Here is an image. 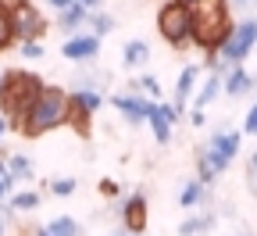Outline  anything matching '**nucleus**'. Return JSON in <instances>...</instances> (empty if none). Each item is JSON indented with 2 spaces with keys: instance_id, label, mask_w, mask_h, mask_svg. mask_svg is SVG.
<instances>
[{
  "instance_id": "f257e3e1",
  "label": "nucleus",
  "mask_w": 257,
  "mask_h": 236,
  "mask_svg": "<svg viewBox=\"0 0 257 236\" xmlns=\"http://www.w3.org/2000/svg\"><path fill=\"white\" fill-rule=\"evenodd\" d=\"M189 18H193V47H200L204 54L218 50L225 36L232 32L229 0H193Z\"/></svg>"
},
{
  "instance_id": "f03ea898",
  "label": "nucleus",
  "mask_w": 257,
  "mask_h": 236,
  "mask_svg": "<svg viewBox=\"0 0 257 236\" xmlns=\"http://www.w3.org/2000/svg\"><path fill=\"white\" fill-rule=\"evenodd\" d=\"M61 125H68V90L43 86L40 97H36V104H32L29 115L22 118L18 132L29 136V140H36V136H47V132H54Z\"/></svg>"
},
{
  "instance_id": "7ed1b4c3",
  "label": "nucleus",
  "mask_w": 257,
  "mask_h": 236,
  "mask_svg": "<svg viewBox=\"0 0 257 236\" xmlns=\"http://www.w3.org/2000/svg\"><path fill=\"white\" fill-rule=\"evenodd\" d=\"M40 90H43V79L36 72H22V68L4 72V83H0V115L8 118L11 129L22 125V118L29 115V108L36 104Z\"/></svg>"
},
{
  "instance_id": "20e7f679",
  "label": "nucleus",
  "mask_w": 257,
  "mask_h": 236,
  "mask_svg": "<svg viewBox=\"0 0 257 236\" xmlns=\"http://www.w3.org/2000/svg\"><path fill=\"white\" fill-rule=\"evenodd\" d=\"M157 32L168 47L182 50L193 43V18H189V4H179V0H168L157 11Z\"/></svg>"
},
{
  "instance_id": "39448f33",
  "label": "nucleus",
  "mask_w": 257,
  "mask_h": 236,
  "mask_svg": "<svg viewBox=\"0 0 257 236\" xmlns=\"http://www.w3.org/2000/svg\"><path fill=\"white\" fill-rule=\"evenodd\" d=\"M8 15H11V29H15V40L25 43V40H43L47 36V15L32 4V0H11L8 4Z\"/></svg>"
},
{
  "instance_id": "423d86ee",
  "label": "nucleus",
  "mask_w": 257,
  "mask_h": 236,
  "mask_svg": "<svg viewBox=\"0 0 257 236\" xmlns=\"http://www.w3.org/2000/svg\"><path fill=\"white\" fill-rule=\"evenodd\" d=\"M253 43H257V22H253V18H243L239 25H232V32H229L225 43L218 47L221 64H243V61L250 57Z\"/></svg>"
},
{
  "instance_id": "0eeeda50",
  "label": "nucleus",
  "mask_w": 257,
  "mask_h": 236,
  "mask_svg": "<svg viewBox=\"0 0 257 236\" xmlns=\"http://www.w3.org/2000/svg\"><path fill=\"white\" fill-rule=\"evenodd\" d=\"M100 104H104L100 90H93V86L79 83V86L68 93V125H75L82 136H86V132H89V118L100 111Z\"/></svg>"
},
{
  "instance_id": "6e6552de",
  "label": "nucleus",
  "mask_w": 257,
  "mask_h": 236,
  "mask_svg": "<svg viewBox=\"0 0 257 236\" xmlns=\"http://www.w3.org/2000/svg\"><path fill=\"white\" fill-rule=\"evenodd\" d=\"M111 104H114V111H118L125 122L140 125V122H147V111L154 108V100L143 97V93H114V97H111Z\"/></svg>"
},
{
  "instance_id": "1a4fd4ad",
  "label": "nucleus",
  "mask_w": 257,
  "mask_h": 236,
  "mask_svg": "<svg viewBox=\"0 0 257 236\" xmlns=\"http://www.w3.org/2000/svg\"><path fill=\"white\" fill-rule=\"evenodd\" d=\"M61 54L68 61H93L100 54V36H93V32H79V36H68L61 43Z\"/></svg>"
},
{
  "instance_id": "9d476101",
  "label": "nucleus",
  "mask_w": 257,
  "mask_h": 236,
  "mask_svg": "<svg viewBox=\"0 0 257 236\" xmlns=\"http://www.w3.org/2000/svg\"><path fill=\"white\" fill-rule=\"evenodd\" d=\"M229 165H232L229 158H221L218 150H211V147L204 143V147L197 150V179H200L204 186H211V183L225 172V168H229Z\"/></svg>"
},
{
  "instance_id": "9b49d317",
  "label": "nucleus",
  "mask_w": 257,
  "mask_h": 236,
  "mask_svg": "<svg viewBox=\"0 0 257 236\" xmlns=\"http://www.w3.org/2000/svg\"><path fill=\"white\" fill-rule=\"evenodd\" d=\"M121 225H125V232H143L147 229V197L143 193L125 197V204H121Z\"/></svg>"
},
{
  "instance_id": "f8f14e48",
  "label": "nucleus",
  "mask_w": 257,
  "mask_h": 236,
  "mask_svg": "<svg viewBox=\"0 0 257 236\" xmlns=\"http://www.w3.org/2000/svg\"><path fill=\"white\" fill-rule=\"evenodd\" d=\"M250 90H253V75L243 68V64H225V72H221V93L246 97Z\"/></svg>"
},
{
  "instance_id": "ddd939ff",
  "label": "nucleus",
  "mask_w": 257,
  "mask_h": 236,
  "mask_svg": "<svg viewBox=\"0 0 257 236\" xmlns=\"http://www.w3.org/2000/svg\"><path fill=\"white\" fill-rule=\"evenodd\" d=\"M207 147L218 150L221 158H229V161H232V158L239 154V147H243V129H218L214 136L207 140Z\"/></svg>"
},
{
  "instance_id": "4468645a",
  "label": "nucleus",
  "mask_w": 257,
  "mask_h": 236,
  "mask_svg": "<svg viewBox=\"0 0 257 236\" xmlns=\"http://www.w3.org/2000/svg\"><path fill=\"white\" fill-rule=\"evenodd\" d=\"M197 86H200V68H197V64H186V68L179 72V83H175V108H179V111L193 100Z\"/></svg>"
},
{
  "instance_id": "2eb2a0df",
  "label": "nucleus",
  "mask_w": 257,
  "mask_h": 236,
  "mask_svg": "<svg viewBox=\"0 0 257 236\" xmlns=\"http://www.w3.org/2000/svg\"><path fill=\"white\" fill-rule=\"evenodd\" d=\"M147 125H150L154 140H157L161 147H168V143H172V129H175V125H172V122L165 118V108H161L157 100H154V108L147 111Z\"/></svg>"
},
{
  "instance_id": "dca6fc26",
  "label": "nucleus",
  "mask_w": 257,
  "mask_h": 236,
  "mask_svg": "<svg viewBox=\"0 0 257 236\" xmlns=\"http://www.w3.org/2000/svg\"><path fill=\"white\" fill-rule=\"evenodd\" d=\"M147 61H150V43L147 40H128L125 50H121V64L125 68H147Z\"/></svg>"
},
{
  "instance_id": "f3484780",
  "label": "nucleus",
  "mask_w": 257,
  "mask_h": 236,
  "mask_svg": "<svg viewBox=\"0 0 257 236\" xmlns=\"http://www.w3.org/2000/svg\"><path fill=\"white\" fill-rule=\"evenodd\" d=\"M200 204H207V186H204L200 179H189V183L179 190V208H186V211H197Z\"/></svg>"
},
{
  "instance_id": "a211bd4d",
  "label": "nucleus",
  "mask_w": 257,
  "mask_h": 236,
  "mask_svg": "<svg viewBox=\"0 0 257 236\" xmlns=\"http://www.w3.org/2000/svg\"><path fill=\"white\" fill-rule=\"evenodd\" d=\"M86 18H89V8H86V4H79V0H75V4H68L64 11H57V25H61L64 32L82 29V25H86Z\"/></svg>"
},
{
  "instance_id": "6ab92c4d",
  "label": "nucleus",
  "mask_w": 257,
  "mask_h": 236,
  "mask_svg": "<svg viewBox=\"0 0 257 236\" xmlns=\"http://www.w3.org/2000/svg\"><path fill=\"white\" fill-rule=\"evenodd\" d=\"M218 93H221V72H211L204 79V86H197V93H193V108H204L207 111V104L218 100Z\"/></svg>"
},
{
  "instance_id": "aec40b11",
  "label": "nucleus",
  "mask_w": 257,
  "mask_h": 236,
  "mask_svg": "<svg viewBox=\"0 0 257 236\" xmlns=\"http://www.w3.org/2000/svg\"><path fill=\"white\" fill-rule=\"evenodd\" d=\"M211 225H214V215H211V211L189 215V218L179 225V236H204V232H211Z\"/></svg>"
},
{
  "instance_id": "412c9836",
  "label": "nucleus",
  "mask_w": 257,
  "mask_h": 236,
  "mask_svg": "<svg viewBox=\"0 0 257 236\" xmlns=\"http://www.w3.org/2000/svg\"><path fill=\"white\" fill-rule=\"evenodd\" d=\"M8 172H11L15 179L29 183L32 176H36V165H32V158H29V154H11V158H8Z\"/></svg>"
},
{
  "instance_id": "4be33fe9",
  "label": "nucleus",
  "mask_w": 257,
  "mask_h": 236,
  "mask_svg": "<svg viewBox=\"0 0 257 236\" xmlns=\"http://www.w3.org/2000/svg\"><path fill=\"white\" fill-rule=\"evenodd\" d=\"M11 211H36L40 208V193L36 190H18V193H11V204H8Z\"/></svg>"
},
{
  "instance_id": "5701e85b",
  "label": "nucleus",
  "mask_w": 257,
  "mask_h": 236,
  "mask_svg": "<svg viewBox=\"0 0 257 236\" xmlns=\"http://www.w3.org/2000/svg\"><path fill=\"white\" fill-rule=\"evenodd\" d=\"M86 25H89L93 36H107V32L114 29V18H111V15H104V11H89Z\"/></svg>"
},
{
  "instance_id": "b1692460",
  "label": "nucleus",
  "mask_w": 257,
  "mask_h": 236,
  "mask_svg": "<svg viewBox=\"0 0 257 236\" xmlns=\"http://www.w3.org/2000/svg\"><path fill=\"white\" fill-rule=\"evenodd\" d=\"M47 229H50L54 236H79V232H82V229H79V222H75V218H68V215L50 218V222H47Z\"/></svg>"
},
{
  "instance_id": "393cba45",
  "label": "nucleus",
  "mask_w": 257,
  "mask_h": 236,
  "mask_svg": "<svg viewBox=\"0 0 257 236\" xmlns=\"http://www.w3.org/2000/svg\"><path fill=\"white\" fill-rule=\"evenodd\" d=\"M15 43V29H11V15H8V4H0V50H8Z\"/></svg>"
},
{
  "instance_id": "a878e982",
  "label": "nucleus",
  "mask_w": 257,
  "mask_h": 236,
  "mask_svg": "<svg viewBox=\"0 0 257 236\" xmlns=\"http://www.w3.org/2000/svg\"><path fill=\"white\" fill-rule=\"evenodd\" d=\"M136 90H140L143 97H150V100H157V97H161V83H157L154 75H143V79L136 83Z\"/></svg>"
},
{
  "instance_id": "bb28decb",
  "label": "nucleus",
  "mask_w": 257,
  "mask_h": 236,
  "mask_svg": "<svg viewBox=\"0 0 257 236\" xmlns=\"http://www.w3.org/2000/svg\"><path fill=\"white\" fill-rule=\"evenodd\" d=\"M50 193L54 197H72L75 193V179H50Z\"/></svg>"
},
{
  "instance_id": "cd10ccee",
  "label": "nucleus",
  "mask_w": 257,
  "mask_h": 236,
  "mask_svg": "<svg viewBox=\"0 0 257 236\" xmlns=\"http://www.w3.org/2000/svg\"><path fill=\"white\" fill-rule=\"evenodd\" d=\"M22 57H29V61L43 57V47H40V40H25V43H22Z\"/></svg>"
},
{
  "instance_id": "c85d7f7f",
  "label": "nucleus",
  "mask_w": 257,
  "mask_h": 236,
  "mask_svg": "<svg viewBox=\"0 0 257 236\" xmlns=\"http://www.w3.org/2000/svg\"><path fill=\"white\" fill-rule=\"evenodd\" d=\"M243 132H246V136H257V104H250V111L243 118Z\"/></svg>"
},
{
  "instance_id": "c756f323",
  "label": "nucleus",
  "mask_w": 257,
  "mask_h": 236,
  "mask_svg": "<svg viewBox=\"0 0 257 236\" xmlns=\"http://www.w3.org/2000/svg\"><path fill=\"white\" fill-rule=\"evenodd\" d=\"M246 176H250V186L257 190V150L250 154V161H246Z\"/></svg>"
},
{
  "instance_id": "7c9ffc66",
  "label": "nucleus",
  "mask_w": 257,
  "mask_h": 236,
  "mask_svg": "<svg viewBox=\"0 0 257 236\" xmlns=\"http://www.w3.org/2000/svg\"><path fill=\"white\" fill-rule=\"evenodd\" d=\"M204 122H207L204 108H193V111H189V125H197V129H204Z\"/></svg>"
},
{
  "instance_id": "2f4dec72",
  "label": "nucleus",
  "mask_w": 257,
  "mask_h": 236,
  "mask_svg": "<svg viewBox=\"0 0 257 236\" xmlns=\"http://www.w3.org/2000/svg\"><path fill=\"white\" fill-rule=\"evenodd\" d=\"M100 193H104V197H114V193H118V183L104 179V183H100Z\"/></svg>"
},
{
  "instance_id": "473e14b6",
  "label": "nucleus",
  "mask_w": 257,
  "mask_h": 236,
  "mask_svg": "<svg viewBox=\"0 0 257 236\" xmlns=\"http://www.w3.org/2000/svg\"><path fill=\"white\" fill-rule=\"evenodd\" d=\"M47 4H50L54 11H64V8H68V4H75V0H47Z\"/></svg>"
},
{
  "instance_id": "72a5a7b5",
  "label": "nucleus",
  "mask_w": 257,
  "mask_h": 236,
  "mask_svg": "<svg viewBox=\"0 0 257 236\" xmlns=\"http://www.w3.org/2000/svg\"><path fill=\"white\" fill-rule=\"evenodd\" d=\"M8 129H11V125H8V118L0 115V140H4V132H8Z\"/></svg>"
},
{
  "instance_id": "f704fd0d",
  "label": "nucleus",
  "mask_w": 257,
  "mask_h": 236,
  "mask_svg": "<svg viewBox=\"0 0 257 236\" xmlns=\"http://www.w3.org/2000/svg\"><path fill=\"white\" fill-rule=\"evenodd\" d=\"M79 4H86L89 11H96V8H100V0H79Z\"/></svg>"
},
{
  "instance_id": "c9c22d12",
  "label": "nucleus",
  "mask_w": 257,
  "mask_h": 236,
  "mask_svg": "<svg viewBox=\"0 0 257 236\" xmlns=\"http://www.w3.org/2000/svg\"><path fill=\"white\" fill-rule=\"evenodd\" d=\"M36 236H54V232H50L47 225H40V229H36Z\"/></svg>"
},
{
  "instance_id": "e433bc0d",
  "label": "nucleus",
  "mask_w": 257,
  "mask_h": 236,
  "mask_svg": "<svg viewBox=\"0 0 257 236\" xmlns=\"http://www.w3.org/2000/svg\"><path fill=\"white\" fill-rule=\"evenodd\" d=\"M250 4V0H232V8H246Z\"/></svg>"
},
{
  "instance_id": "4c0bfd02",
  "label": "nucleus",
  "mask_w": 257,
  "mask_h": 236,
  "mask_svg": "<svg viewBox=\"0 0 257 236\" xmlns=\"http://www.w3.org/2000/svg\"><path fill=\"white\" fill-rule=\"evenodd\" d=\"M0 176H8V161H0Z\"/></svg>"
},
{
  "instance_id": "58836bf2",
  "label": "nucleus",
  "mask_w": 257,
  "mask_h": 236,
  "mask_svg": "<svg viewBox=\"0 0 257 236\" xmlns=\"http://www.w3.org/2000/svg\"><path fill=\"white\" fill-rule=\"evenodd\" d=\"M236 236H253V232H236Z\"/></svg>"
},
{
  "instance_id": "ea45409f",
  "label": "nucleus",
  "mask_w": 257,
  "mask_h": 236,
  "mask_svg": "<svg viewBox=\"0 0 257 236\" xmlns=\"http://www.w3.org/2000/svg\"><path fill=\"white\" fill-rule=\"evenodd\" d=\"M0 236H4V222H0Z\"/></svg>"
},
{
  "instance_id": "a19ab883",
  "label": "nucleus",
  "mask_w": 257,
  "mask_h": 236,
  "mask_svg": "<svg viewBox=\"0 0 257 236\" xmlns=\"http://www.w3.org/2000/svg\"><path fill=\"white\" fill-rule=\"evenodd\" d=\"M179 4H193V0H179Z\"/></svg>"
},
{
  "instance_id": "79ce46f5",
  "label": "nucleus",
  "mask_w": 257,
  "mask_h": 236,
  "mask_svg": "<svg viewBox=\"0 0 257 236\" xmlns=\"http://www.w3.org/2000/svg\"><path fill=\"white\" fill-rule=\"evenodd\" d=\"M0 83H4V72H0Z\"/></svg>"
},
{
  "instance_id": "37998d69",
  "label": "nucleus",
  "mask_w": 257,
  "mask_h": 236,
  "mask_svg": "<svg viewBox=\"0 0 257 236\" xmlns=\"http://www.w3.org/2000/svg\"><path fill=\"white\" fill-rule=\"evenodd\" d=\"M118 236H125V232H118Z\"/></svg>"
},
{
  "instance_id": "c03bdc74",
  "label": "nucleus",
  "mask_w": 257,
  "mask_h": 236,
  "mask_svg": "<svg viewBox=\"0 0 257 236\" xmlns=\"http://www.w3.org/2000/svg\"><path fill=\"white\" fill-rule=\"evenodd\" d=\"M133 236H140V232H133Z\"/></svg>"
}]
</instances>
